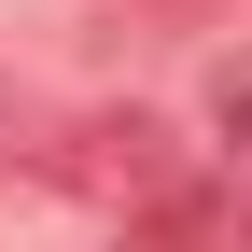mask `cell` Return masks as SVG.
<instances>
[{
  "label": "cell",
  "mask_w": 252,
  "mask_h": 252,
  "mask_svg": "<svg viewBox=\"0 0 252 252\" xmlns=\"http://www.w3.org/2000/svg\"><path fill=\"white\" fill-rule=\"evenodd\" d=\"M210 112H224V140H252V70H224V84H210Z\"/></svg>",
  "instance_id": "7a4b0ae2"
},
{
  "label": "cell",
  "mask_w": 252,
  "mask_h": 252,
  "mask_svg": "<svg viewBox=\"0 0 252 252\" xmlns=\"http://www.w3.org/2000/svg\"><path fill=\"white\" fill-rule=\"evenodd\" d=\"M70 182H98V196H168L182 154H168V126H154V112H112V126H84Z\"/></svg>",
  "instance_id": "6da1fadb"
}]
</instances>
